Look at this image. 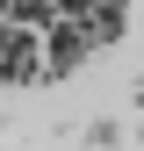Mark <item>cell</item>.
<instances>
[{"mask_svg": "<svg viewBox=\"0 0 144 151\" xmlns=\"http://www.w3.org/2000/svg\"><path fill=\"white\" fill-rule=\"evenodd\" d=\"M0 79H14V86L43 79V29L22 14H0Z\"/></svg>", "mask_w": 144, "mask_h": 151, "instance_id": "obj_1", "label": "cell"}, {"mask_svg": "<svg viewBox=\"0 0 144 151\" xmlns=\"http://www.w3.org/2000/svg\"><path fill=\"white\" fill-rule=\"evenodd\" d=\"M0 7H7V0H0Z\"/></svg>", "mask_w": 144, "mask_h": 151, "instance_id": "obj_2", "label": "cell"}]
</instances>
